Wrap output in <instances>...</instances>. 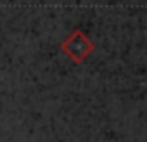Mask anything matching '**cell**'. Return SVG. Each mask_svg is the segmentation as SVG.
Here are the masks:
<instances>
[{
    "label": "cell",
    "instance_id": "cell-1",
    "mask_svg": "<svg viewBox=\"0 0 147 142\" xmlns=\"http://www.w3.org/2000/svg\"><path fill=\"white\" fill-rule=\"evenodd\" d=\"M62 52L73 61V62H76V64H82L94 50H95V45L94 42L80 30L76 31H73L71 37H67L62 45H61Z\"/></svg>",
    "mask_w": 147,
    "mask_h": 142
}]
</instances>
